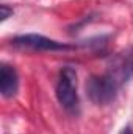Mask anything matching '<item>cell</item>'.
<instances>
[{
	"instance_id": "obj_1",
	"label": "cell",
	"mask_w": 133,
	"mask_h": 134,
	"mask_svg": "<svg viewBox=\"0 0 133 134\" xmlns=\"http://www.w3.org/2000/svg\"><path fill=\"white\" fill-rule=\"evenodd\" d=\"M57 98L60 104L69 112H75L78 109L77 72L72 67H64L60 72V80L57 84Z\"/></svg>"
},
{
	"instance_id": "obj_2",
	"label": "cell",
	"mask_w": 133,
	"mask_h": 134,
	"mask_svg": "<svg viewBox=\"0 0 133 134\" xmlns=\"http://www.w3.org/2000/svg\"><path fill=\"white\" fill-rule=\"evenodd\" d=\"M117 81L111 75L91 76L86 83V94L89 100L96 104H106L114 98Z\"/></svg>"
},
{
	"instance_id": "obj_3",
	"label": "cell",
	"mask_w": 133,
	"mask_h": 134,
	"mask_svg": "<svg viewBox=\"0 0 133 134\" xmlns=\"http://www.w3.org/2000/svg\"><path fill=\"white\" fill-rule=\"evenodd\" d=\"M13 44L24 48H32L39 52H58V50H69L70 45L53 41L50 37H45L42 34H22L13 39Z\"/></svg>"
},
{
	"instance_id": "obj_4",
	"label": "cell",
	"mask_w": 133,
	"mask_h": 134,
	"mask_svg": "<svg viewBox=\"0 0 133 134\" xmlns=\"http://www.w3.org/2000/svg\"><path fill=\"white\" fill-rule=\"evenodd\" d=\"M19 89V76L16 69L8 64H2L0 67V92L5 98L16 95Z\"/></svg>"
},
{
	"instance_id": "obj_5",
	"label": "cell",
	"mask_w": 133,
	"mask_h": 134,
	"mask_svg": "<svg viewBox=\"0 0 133 134\" xmlns=\"http://www.w3.org/2000/svg\"><path fill=\"white\" fill-rule=\"evenodd\" d=\"M0 13H2V20H6L9 16H13V8H9L8 5H2L0 6Z\"/></svg>"
},
{
	"instance_id": "obj_6",
	"label": "cell",
	"mask_w": 133,
	"mask_h": 134,
	"mask_svg": "<svg viewBox=\"0 0 133 134\" xmlns=\"http://www.w3.org/2000/svg\"><path fill=\"white\" fill-rule=\"evenodd\" d=\"M119 134H133V130L130 128V126H125V128H124Z\"/></svg>"
}]
</instances>
